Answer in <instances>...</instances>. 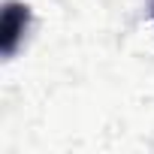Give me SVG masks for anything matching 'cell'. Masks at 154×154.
<instances>
[{"instance_id": "7a4b0ae2", "label": "cell", "mask_w": 154, "mask_h": 154, "mask_svg": "<svg viewBox=\"0 0 154 154\" xmlns=\"http://www.w3.org/2000/svg\"><path fill=\"white\" fill-rule=\"evenodd\" d=\"M151 15H154V0H151Z\"/></svg>"}, {"instance_id": "6da1fadb", "label": "cell", "mask_w": 154, "mask_h": 154, "mask_svg": "<svg viewBox=\"0 0 154 154\" xmlns=\"http://www.w3.org/2000/svg\"><path fill=\"white\" fill-rule=\"evenodd\" d=\"M27 24H30V9L27 6H21V3H6V9H3V54L9 57L12 51H15V45H18V39L24 36V30H27Z\"/></svg>"}]
</instances>
